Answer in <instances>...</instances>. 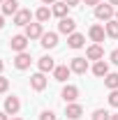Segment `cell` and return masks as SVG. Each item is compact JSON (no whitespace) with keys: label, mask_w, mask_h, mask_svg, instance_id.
Returning <instances> with one entry per match:
<instances>
[{"label":"cell","mask_w":118,"mask_h":120,"mask_svg":"<svg viewBox=\"0 0 118 120\" xmlns=\"http://www.w3.org/2000/svg\"><path fill=\"white\" fill-rule=\"evenodd\" d=\"M111 62L118 65V49H116V51H111Z\"/></svg>","instance_id":"obj_29"},{"label":"cell","mask_w":118,"mask_h":120,"mask_svg":"<svg viewBox=\"0 0 118 120\" xmlns=\"http://www.w3.org/2000/svg\"><path fill=\"white\" fill-rule=\"evenodd\" d=\"M74 30H76V21L74 19H70V16H65V19H60V23H58V32H63V35H72Z\"/></svg>","instance_id":"obj_3"},{"label":"cell","mask_w":118,"mask_h":120,"mask_svg":"<svg viewBox=\"0 0 118 120\" xmlns=\"http://www.w3.org/2000/svg\"><path fill=\"white\" fill-rule=\"evenodd\" d=\"M109 5H118V0H109Z\"/></svg>","instance_id":"obj_36"},{"label":"cell","mask_w":118,"mask_h":120,"mask_svg":"<svg viewBox=\"0 0 118 120\" xmlns=\"http://www.w3.org/2000/svg\"><path fill=\"white\" fill-rule=\"evenodd\" d=\"M83 42H86V37H83V35H79V32H72V35L67 37L70 49H81V46H83Z\"/></svg>","instance_id":"obj_18"},{"label":"cell","mask_w":118,"mask_h":120,"mask_svg":"<svg viewBox=\"0 0 118 120\" xmlns=\"http://www.w3.org/2000/svg\"><path fill=\"white\" fill-rule=\"evenodd\" d=\"M30 62H32L30 53H28V51H23V53H16V58H14V67H16V69H28Z\"/></svg>","instance_id":"obj_8"},{"label":"cell","mask_w":118,"mask_h":120,"mask_svg":"<svg viewBox=\"0 0 118 120\" xmlns=\"http://www.w3.org/2000/svg\"><path fill=\"white\" fill-rule=\"evenodd\" d=\"M109 120H118V113H111V118Z\"/></svg>","instance_id":"obj_33"},{"label":"cell","mask_w":118,"mask_h":120,"mask_svg":"<svg viewBox=\"0 0 118 120\" xmlns=\"http://www.w3.org/2000/svg\"><path fill=\"white\" fill-rule=\"evenodd\" d=\"M102 0H83V5H90V7H97Z\"/></svg>","instance_id":"obj_28"},{"label":"cell","mask_w":118,"mask_h":120,"mask_svg":"<svg viewBox=\"0 0 118 120\" xmlns=\"http://www.w3.org/2000/svg\"><path fill=\"white\" fill-rule=\"evenodd\" d=\"M114 14H116V12H114V5H109V2H106V5L100 2V5L95 7V16H97L100 21H111Z\"/></svg>","instance_id":"obj_1"},{"label":"cell","mask_w":118,"mask_h":120,"mask_svg":"<svg viewBox=\"0 0 118 120\" xmlns=\"http://www.w3.org/2000/svg\"><path fill=\"white\" fill-rule=\"evenodd\" d=\"M30 21H32V12H30V9H19L14 14V23L16 26H23V28H26Z\"/></svg>","instance_id":"obj_7"},{"label":"cell","mask_w":118,"mask_h":120,"mask_svg":"<svg viewBox=\"0 0 118 120\" xmlns=\"http://www.w3.org/2000/svg\"><path fill=\"white\" fill-rule=\"evenodd\" d=\"M42 35H44L42 23H28V26H26V37H28V39H39Z\"/></svg>","instance_id":"obj_10"},{"label":"cell","mask_w":118,"mask_h":120,"mask_svg":"<svg viewBox=\"0 0 118 120\" xmlns=\"http://www.w3.org/2000/svg\"><path fill=\"white\" fill-rule=\"evenodd\" d=\"M104 30H106V35H109V37H118V21H116V19L106 21V26H104Z\"/></svg>","instance_id":"obj_23"},{"label":"cell","mask_w":118,"mask_h":120,"mask_svg":"<svg viewBox=\"0 0 118 120\" xmlns=\"http://www.w3.org/2000/svg\"><path fill=\"white\" fill-rule=\"evenodd\" d=\"M86 58H88V60H102V58H104V49H102L100 44L88 46V51H86Z\"/></svg>","instance_id":"obj_16"},{"label":"cell","mask_w":118,"mask_h":120,"mask_svg":"<svg viewBox=\"0 0 118 120\" xmlns=\"http://www.w3.org/2000/svg\"><path fill=\"white\" fill-rule=\"evenodd\" d=\"M12 120H21V118H12Z\"/></svg>","instance_id":"obj_37"},{"label":"cell","mask_w":118,"mask_h":120,"mask_svg":"<svg viewBox=\"0 0 118 120\" xmlns=\"http://www.w3.org/2000/svg\"><path fill=\"white\" fill-rule=\"evenodd\" d=\"M16 12H19V2H16V0H5V2H2V14H16Z\"/></svg>","instance_id":"obj_21"},{"label":"cell","mask_w":118,"mask_h":120,"mask_svg":"<svg viewBox=\"0 0 118 120\" xmlns=\"http://www.w3.org/2000/svg\"><path fill=\"white\" fill-rule=\"evenodd\" d=\"M93 74L95 76H106L109 74V65H106L104 60H97V62L93 65Z\"/></svg>","instance_id":"obj_19"},{"label":"cell","mask_w":118,"mask_h":120,"mask_svg":"<svg viewBox=\"0 0 118 120\" xmlns=\"http://www.w3.org/2000/svg\"><path fill=\"white\" fill-rule=\"evenodd\" d=\"M90 118H93V120H109V118H111V113H109V111H104V109H95Z\"/></svg>","instance_id":"obj_24"},{"label":"cell","mask_w":118,"mask_h":120,"mask_svg":"<svg viewBox=\"0 0 118 120\" xmlns=\"http://www.w3.org/2000/svg\"><path fill=\"white\" fill-rule=\"evenodd\" d=\"M19 109H21L19 97L12 95V97H7V99H5V113H7V116H16V113H19Z\"/></svg>","instance_id":"obj_6"},{"label":"cell","mask_w":118,"mask_h":120,"mask_svg":"<svg viewBox=\"0 0 118 120\" xmlns=\"http://www.w3.org/2000/svg\"><path fill=\"white\" fill-rule=\"evenodd\" d=\"M30 88L37 90V92H42V90L46 88V76H44V72H37V74L30 76Z\"/></svg>","instance_id":"obj_5"},{"label":"cell","mask_w":118,"mask_h":120,"mask_svg":"<svg viewBox=\"0 0 118 120\" xmlns=\"http://www.w3.org/2000/svg\"><path fill=\"white\" fill-rule=\"evenodd\" d=\"M9 46H12V51H16V53H23L28 49V37L26 35H14L9 39Z\"/></svg>","instance_id":"obj_2"},{"label":"cell","mask_w":118,"mask_h":120,"mask_svg":"<svg viewBox=\"0 0 118 120\" xmlns=\"http://www.w3.org/2000/svg\"><path fill=\"white\" fill-rule=\"evenodd\" d=\"M39 39H42V46L44 49H56L58 46V32H44Z\"/></svg>","instance_id":"obj_12"},{"label":"cell","mask_w":118,"mask_h":120,"mask_svg":"<svg viewBox=\"0 0 118 120\" xmlns=\"http://www.w3.org/2000/svg\"><path fill=\"white\" fill-rule=\"evenodd\" d=\"M63 99L70 104V102H76L79 99V88L76 86H65L63 88Z\"/></svg>","instance_id":"obj_15"},{"label":"cell","mask_w":118,"mask_h":120,"mask_svg":"<svg viewBox=\"0 0 118 120\" xmlns=\"http://www.w3.org/2000/svg\"><path fill=\"white\" fill-rule=\"evenodd\" d=\"M67 9H70L67 2H53V7H51L53 16H58V19H65V16H67Z\"/></svg>","instance_id":"obj_17"},{"label":"cell","mask_w":118,"mask_h":120,"mask_svg":"<svg viewBox=\"0 0 118 120\" xmlns=\"http://www.w3.org/2000/svg\"><path fill=\"white\" fill-rule=\"evenodd\" d=\"M70 74H72V69H70L67 65H58V67L53 69V79L60 81V83H65V81L70 79Z\"/></svg>","instance_id":"obj_13"},{"label":"cell","mask_w":118,"mask_h":120,"mask_svg":"<svg viewBox=\"0 0 118 120\" xmlns=\"http://www.w3.org/2000/svg\"><path fill=\"white\" fill-rule=\"evenodd\" d=\"M39 120H56V113H53V111H42Z\"/></svg>","instance_id":"obj_26"},{"label":"cell","mask_w":118,"mask_h":120,"mask_svg":"<svg viewBox=\"0 0 118 120\" xmlns=\"http://www.w3.org/2000/svg\"><path fill=\"white\" fill-rule=\"evenodd\" d=\"M51 16H53V12H51L49 7H39V9L35 12V19H37L39 23H46V21H49Z\"/></svg>","instance_id":"obj_20"},{"label":"cell","mask_w":118,"mask_h":120,"mask_svg":"<svg viewBox=\"0 0 118 120\" xmlns=\"http://www.w3.org/2000/svg\"><path fill=\"white\" fill-rule=\"evenodd\" d=\"M37 67H39V72H53L56 69V60L51 58V56H42V58L37 60Z\"/></svg>","instance_id":"obj_11"},{"label":"cell","mask_w":118,"mask_h":120,"mask_svg":"<svg viewBox=\"0 0 118 120\" xmlns=\"http://www.w3.org/2000/svg\"><path fill=\"white\" fill-rule=\"evenodd\" d=\"M0 120H7V113L5 111H0Z\"/></svg>","instance_id":"obj_32"},{"label":"cell","mask_w":118,"mask_h":120,"mask_svg":"<svg viewBox=\"0 0 118 120\" xmlns=\"http://www.w3.org/2000/svg\"><path fill=\"white\" fill-rule=\"evenodd\" d=\"M109 104L114 106V109H118V90H111L109 92Z\"/></svg>","instance_id":"obj_25"},{"label":"cell","mask_w":118,"mask_h":120,"mask_svg":"<svg viewBox=\"0 0 118 120\" xmlns=\"http://www.w3.org/2000/svg\"><path fill=\"white\" fill-rule=\"evenodd\" d=\"M70 69H72L74 74H86L88 72V58H72Z\"/></svg>","instance_id":"obj_4"},{"label":"cell","mask_w":118,"mask_h":120,"mask_svg":"<svg viewBox=\"0 0 118 120\" xmlns=\"http://www.w3.org/2000/svg\"><path fill=\"white\" fill-rule=\"evenodd\" d=\"M2 26H5V19H2V14H0V28H2Z\"/></svg>","instance_id":"obj_35"},{"label":"cell","mask_w":118,"mask_h":120,"mask_svg":"<svg viewBox=\"0 0 118 120\" xmlns=\"http://www.w3.org/2000/svg\"><path fill=\"white\" fill-rule=\"evenodd\" d=\"M2 69H5V62H2V60H0V74H2Z\"/></svg>","instance_id":"obj_34"},{"label":"cell","mask_w":118,"mask_h":120,"mask_svg":"<svg viewBox=\"0 0 118 120\" xmlns=\"http://www.w3.org/2000/svg\"><path fill=\"white\" fill-rule=\"evenodd\" d=\"M0 2H5V0H0Z\"/></svg>","instance_id":"obj_39"},{"label":"cell","mask_w":118,"mask_h":120,"mask_svg":"<svg viewBox=\"0 0 118 120\" xmlns=\"http://www.w3.org/2000/svg\"><path fill=\"white\" fill-rule=\"evenodd\" d=\"M65 2H67L70 7H76V5H79V0H65Z\"/></svg>","instance_id":"obj_30"},{"label":"cell","mask_w":118,"mask_h":120,"mask_svg":"<svg viewBox=\"0 0 118 120\" xmlns=\"http://www.w3.org/2000/svg\"><path fill=\"white\" fill-rule=\"evenodd\" d=\"M104 86L109 90H118V74H111L109 72V74L104 76Z\"/></svg>","instance_id":"obj_22"},{"label":"cell","mask_w":118,"mask_h":120,"mask_svg":"<svg viewBox=\"0 0 118 120\" xmlns=\"http://www.w3.org/2000/svg\"><path fill=\"white\" fill-rule=\"evenodd\" d=\"M88 35H90V39H93L95 44H100V42H104V35H106V30H104V26H90Z\"/></svg>","instance_id":"obj_14"},{"label":"cell","mask_w":118,"mask_h":120,"mask_svg":"<svg viewBox=\"0 0 118 120\" xmlns=\"http://www.w3.org/2000/svg\"><path fill=\"white\" fill-rule=\"evenodd\" d=\"M116 21H118V12H116Z\"/></svg>","instance_id":"obj_38"},{"label":"cell","mask_w":118,"mask_h":120,"mask_svg":"<svg viewBox=\"0 0 118 120\" xmlns=\"http://www.w3.org/2000/svg\"><path fill=\"white\" fill-rule=\"evenodd\" d=\"M44 5H53V2H58V0H42Z\"/></svg>","instance_id":"obj_31"},{"label":"cell","mask_w":118,"mask_h":120,"mask_svg":"<svg viewBox=\"0 0 118 120\" xmlns=\"http://www.w3.org/2000/svg\"><path fill=\"white\" fill-rule=\"evenodd\" d=\"M81 113H83V106L76 104V102H70L67 109H65V116H67L70 120H79V118H81Z\"/></svg>","instance_id":"obj_9"},{"label":"cell","mask_w":118,"mask_h":120,"mask_svg":"<svg viewBox=\"0 0 118 120\" xmlns=\"http://www.w3.org/2000/svg\"><path fill=\"white\" fill-rule=\"evenodd\" d=\"M7 88H9V81L0 74V92H7Z\"/></svg>","instance_id":"obj_27"}]
</instances>
